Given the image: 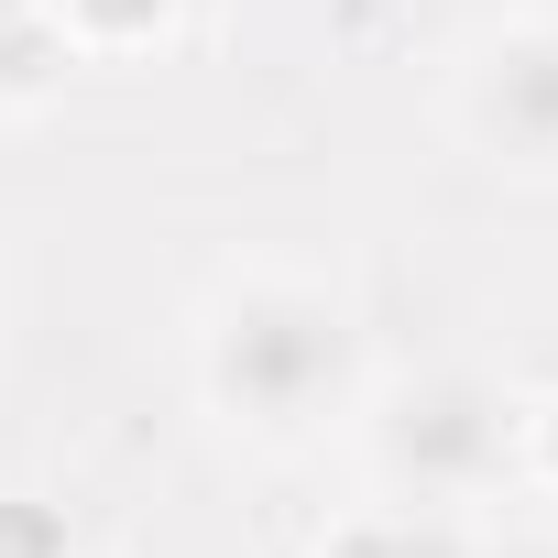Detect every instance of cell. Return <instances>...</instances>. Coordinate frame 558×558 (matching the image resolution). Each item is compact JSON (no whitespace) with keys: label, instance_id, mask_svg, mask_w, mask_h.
Returning <instances> with one entry per match:
<instances>
[{"label":"cell","instance_id":"6","mask_svg":"<svg viewBox=\"0 0 558 558\" xmlns=\"http://www.w3.org/2000/svg\"><path fill=\"white\" fill-rule=\"evenodd\" d=\"M307 558H449V536H438V514L427 504H351L340 525H318V547Z\"/></svg>","mask_w":558,"mask_h":558},{"label":"cell","instance_id":"4","mask_svg":"<svg viewBox=\"0 0 558 558\" xmlns=\"http://www.w3.org/2000/svg\"><path fill=\"white\" fill-rule=\"evenodd\" d=\"M56 34L77 45V66H132V56H165L186 0H45Z\"/></svg>","mask_w":558,"mask_h":558},{"label":"cell","instance_id":"7","mask_svg":"<svg viewBox=\"0 0 558 558\" xmlns=\"http://www.w3.org/2000/svg\"><path fill=\"white\" fill-rule=\"evenodd\" d=\"M0 558H88L66 493H45V482H0Z\"/></svg>","mask_w":558,"mask_h":558},{"label":"cell","instance_id":"8","mask_svg":"<svg viewBox=\"0 0 558 558\" xmlns=\"http://www.w3.org/2000/svg\"><path fill=\"white\" fill-rule=\"evenodd\" d=\"M525 482L558 504V395H525Z\"/></svg>","mask_w":558,"mask_h":558},{"label":"cell","instance_id":"1","mask_svg":"<svg viewBox=\"0 0 558 558\" xmlns=\"http://www.w3.org/2000/svg\"><path fill=\"white\" fill-rule=\"evenodd\" d=\"M197 405L252 438V449H307L362 416L373 362H362V307L329 274L296 263H241L197 307Z\"/></svg>","mask_w":558,"mask_h":558},{"label":"cell","instance_id":"2","mask_svg":"<svg viewBox=\"0 0 558 558\" xmlns=\"http://www.w3.org/2000/svg\"><path fill=\"white\" fill-rule=\"evenodd\" d=\"M362 460L395 504H427V514H460L504 482H525V395L482 362H427L384 395H362Z\"/></svg>","mask_w":558,"mask_h":558},{"label":"cell","instance_id":"5","mask_svg":"<svg viewBox=\"0 0 558 558\" xmlns=\"http://www.w3.org/2000/svg\"><path fill=\"white\" fill-rule=\"evenodd\" d=\"M66 66H77V45L56 34L45 0H0V110H45L66 88Z\"/></svg>","mask_w":558,"mask_h":558},{"label":"cell","instance_id":"3","mask_svg":"<svg viewBox=\"0 0 558 558\" xmlns=\"http://www.w3.org/2000/svg\"><path fill=\"white\" fill-rule=\"evenodd\" d=\"M449 132L504 175H558V12H514L460 45Z\"/></svg>","mask_w":558,"mask_h":558}]
</instances>
